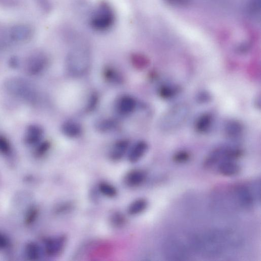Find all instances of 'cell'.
Here are the masks:
<instances>
[{
	"label": "cell",
	"mask_w": 261,
	"mask_h": 261,
	"mask_svg": "<svg viewBox=\"0 0 261 261\" xmlns=\"http://www.w3.org/2000/svg\"><path fill=\"white\" fill-rule=\"evenodd\" d=\"M239 243L237 235L230 231L211 230L195 235L189 240V247L206 256L223 254Z\"/></svg>",
	"instance_id": "6da1fadb"
},
{
	"label": "cell",
	"mask_w": 261,
	"mask_h": 261,
	"mask_svg": "<svg viewBox=\"0 0 261 261\" xmlns=\"http://www.w3.org/2000/svg\"><path fill=\"white\" fill-rule=\"evenodd\" d=\"M190 112L185 103L176 104L169 109L161 117L159 127L164 133L175 132L185 122Z\"/></svg>",
	"instance_id": "7a4b0ae2"
},
{
	"label": "cell",
	"mask_w": 261,
	"mask_h": 261,
	"mask_svg": "<svg viewBox=\"0 0 261 261\" xmlns=\"http://www.w3.org/2000/svg\"><path fill=\"white\" fill-rule=\"evenodd\" d=\"M5 88L11 95L30 103L35 102L38 93L34 84L20 77H12L5 82Z\"/></svg>",
	"instance_id": "3957f363"
},
{
	"label": "cell",
	"mask_w": 261,
	"mask_h": 261,
	"mask_svg": "<svg viewBox=\"0 0 261 261\" xmlns=\"http://www.w3.org/2000/svg\"><path fill=\"white\" fill-rule=\"evenodd\" d=\"M259 180H255L247 185H240L234 189V196L238 204L243 208L250 209L260 202Z\"/></svg>",
	"instance_id": "277c9868"
},
{
	"label": "cell",
	"mask_w": 261,
	"mask_h": 261,
	"mask_svg": "<svg viewBox=\"0 0 261 261\" xmlns=\"http://www.w3.org/2000/svg\"><path fill=\"white\" fill-rule=\"evenodd\" d=\"M66 64L67 71L71 76H82L87 72L90 67L89 54L85 50L75 49L69 54Z\"/></svg>",
	"instance_id": "5b68a950"
},
{
	"label": "cell",
	"mask_w": 261,
	"mask_h": 261,
	"mask_svg": "<svg viewBox=\"0 0 261 261\" xmlns=\"http://www.w3.org/2000/svg\"><path fill=\"white\" fill-rule=\"evenodd\" d=\"M242 151L238 147L221 146L213 150L206 158L204 166L208 169L216 168L220 163L227 160L237 161L242 155Z\"/></svg>",
	"instance_id": "8992f818"
},
{
	"label": "cell",
	"mask_w": 261,
	"mask_h": 261,
	"mask_svg": "<svg viewBox=\"0 0 261 261\" xmlns=\"http://www.w3.org/2000/svg\"><path fill=\"white\" fill-rule=\"evenodd\" d=\"M188 245L175 237L167 239L164 245V252L169 260H185L189 256Z\"/></svg>",
	"instance_id": "52a82bcc"
},
{
	"label": "cell",
	"mask_w": 261,
	"mask_h": 261,
	"mask_svg": "<svg viewBox=\"0 0 261 261\" xmlns=\"http://www.w3.org/2000/svg\"><path fill=\"white\" fill-rule=\"evenodd\" d=\"M114 21V14L107 5H101L92 20L93 27L97 30H104L111 26Z\"/></svg>",
	"instance_id": "ba28073f"
},
{
	"label": "cell",
	"mask_w": 261,
	"mask_h": 261,
	"mask_svg": "<svg viewBox=\"0 0 261 261\" xmlns=\"http://www.w3.org/2000/svg\"><path fill=\"white\" fill-rule=\"evenodd\" d=\"M48 59L43 53H33L27 59L25 70L29 75L36 76L42 73L48 65Z\"/></svg>",
	"instance_id": "9c48e42d"
},
{
	"label": "cell",
	"mask_w": 261,
	"mask_h": 261,
	"mask_svg": "<svg viewBox=\"0 0 261 261\" xmlns=\"http://www.w3.org/2000/svg\"><path fill=\"white\" fill-rule=\"evenodd\" d=\"M66 243V238L63 236L47 238L44 242V251L49 256H56L62 252Z\"/></svg>",
	"instance_id": "30bf717a"
},
{
	"label": "cell",
	"mask_w": 261,
	"mask_h": 261,
	"mask_svg": "<svg viewBox=\"0 0 261 261\" xmlns=\"http://www.w3.org/2000/svg\"><path fill=\"white\" fill-rule=\"evenodd\" d=\"M137 101L134 97L123 95L116 101L115 108L120 115L126 116L133 113L137 109Z\"/></svg>",
	"instance_id": "8fae6325"
},
{
	"label": "cell",
	"mask_w": 261,
	"mask_h": 261,
	"mask_svg": "<svg viewBox=\"0 0 261 261\" xmlns=\"http://www.w3.org/2000/svg\"><path fill=\"white\" fill-rule=\"evenodd\" d=\"M223 133L227 139L237 140L243 135V125L237 120H229L224 124Z\"/></svg>",
	"instance_id": "7c38bea8"
},
{
	"label": "cell",
	"mask_w": 261,
	"mask_h": 261,
	"mask_svg": "<svg viewBox=\"0 0 261 261\" xmlns=\"http://www.w3.org/2000/svg\"><path fill=\"white\" fill-rule=\"evenodd\" d=\"M33 29L31 26L25 24L14 26L10 31L11 39L17 42H24L29 40L32 37Z\"/></svg>",
	"instance_id": "4fadbf2b"
},
{
	"label": "cell",
	"mask_w": 261,
	"mask_h": 261,
	"mask_svg": "<svg viewBox=\"0 0 261 261\" xmlns=\"http://www.w3.org/2000/svg\"><path fill=\"white\" fill-rule=\"evenodd\" d=\"M43 134V129L40 126L36 124L30 125L25 134V144L29 146H37L41 143Z\"/></svg>",
	"instance_id": "5bb4252c"
},
{
	"label": "cell",
	"mask_w": 261,
	"mask_h": 261,
	"mask_svg": "<svg viewBox=\"0 0 261 261\" xmlns=\"http://www.w3.org/2000/svg\"><path fill=\"white\" fill-rule=\"evenodd\" d=\"M214 121V116L210 112L202 114L196 120L194 127L200 134L208 133L211 129Z\"/></svg>",
	"instance_id": "9a60e30c"
},
{
	"label": "cell",
	"mask_w": 261,
	"mask_h": 261,
	"mask_svg": "<svg viewBox=\"0 0 261 261\" xmlns=\"http://www.w3.org/2000/svg\"><path fill=\"white\" fill-rule=\"evenodd\" d=\"M216 169L219 174L225 177L236 176L241 171L240 165L234 160L224 161L219 164Z\"/></svg>",
	"instance_id": "2e32d148"
},
{
	"label": "cell",
	"mask_w": 261,
	"mask_h": 261,
	"mask_svg": "<svg viewBox=\"0 0 261 261\" xmlns=\"http://www.w3.org/2000/svg\"><path fill=\"white\" fill-rule=\"evenodd\" d=\"M148 150V145L144 141L137 143L128 152V159L130 163L135 164L140 161Z\"/></svg>",
	"instance_id": "e0dca14e"
},
{
	"label": "cell",
	"mask_w": 261,
	"mask_h": 261,
	"mask_svg": "<svg viewBox=\"0 0 261 261\" xmlns=\"http://www.w3.org/2000/svg\"><path fill=\"white\" fill-rule=\"evenodd\" d=\"M147 178V174L141 170H134L128 173L125 178V184L130 187H137L142 185Z\"/></svg>",
	"instance_id": "ac0fdd59"
},
{
	"label": "cell",
	"mask_w": 261,
	"mask_h": 261,
	"mask_svg": "<svg viewBox=\"0 0 261 261\" xmlns=\"http://www.w3.org/2000/svg\"><path fill=\"white\" fill-rule=\"evenodd\" d=\"M43 248L35 241L27 243L24 248V254L26 259L36 261L40 259L43 254Z\"/></svg>",
	"instance_id": "d6986e66"
},
{
	"label": "cell",
	"mask_w": 261,
	"mask_h": 261,
	"mask_svg": "<svg viewBox=\"0 0 261 261\" xmlns=\"http://www.w3.org/2000/svg\"><path fill=\"white\" fill-rule=\"evenodd\" d=\"M63 134L70 138H76L82 134L81 125L78 122L69 120L63 123L61 127Z\"/></svg>",
	"instance_id": "ffe728a7"
},
{
	"label": "cell",
	"mask_w": 261,
	"mask_h": 261,
	"mask_svg": "<svg viewBox=\"0 0 261 261\" xmlns=\"http://www.w3.org/2000/svg\"><path fill=\"white\" fill-rule=\"evenodd\" d=\"M33 197L28 192L23 191L18 192L14 198L13 204L15 208L24 211L34 202Z\"/></svg>",
	"instance_id": "44dd1931"
},
{
	"label": "cell",
	"mask_w": 261,
	"mask_h": 261,
	"mask_svg": "<svg viewBox=\"0 0 261 261\" xmlns=\"http://www.w3.org/2000/svg\"><path fill=\"white\" fill-rule=\"evenodd\" d=\"M129 147V142L122 140L116 142L110 152V157L112 160L117 161L122 159L127 152Z\"/></svg>",
	"instance_id": "7402d4cb"
},
{
	"label": "cell",
	"mask_w": 261,
	"mask_h": 261,
	"mask_svg": "<svg viewBox=\"0 0 261 261\" xmlns=\"http://www.w3.org/2000/svg\"><path fill=\"white\" fill-rule=\"evenodd\" d=\"M23 222L27 227H31L38 220L40 215V209L34 203L31 204L23 213Z\"/></svg>",
	"instance_id": "603a6c76"
},
{
	"label": "cell",
	"mask_w": 261,
	"mask_h": 261,
	"mask_svg": "<svg viewBox=\"0 0 261 261\" xmlns=\"http://www.w3.org/2000/svg\"><path fill=\"white\" fill-rule=\"evenodd\" d=\"M181 91L179 86L173 84H164L158 90L159 96L164 100H171L178 95Z\"/></svg>",
	"instance_id": "cb8c5ba5"
},
{
	"label": "cell",
	"mask_w": 261,
	"mask_h": 261,
	"mask_svg": "<svg viewBox=\"0 0 261 261\" xmlns=\"http://www.w3.org/2000/svg\"><path fill=\"white\" fill-rule=\"evenodd\" d=\"M148 205V202L145 199H138L130 204L127 212L130 215L140 214L145 211L147 208Z\"/></svg>",
	"instance_id": "d4e9b609"
},
{
	"label": "cell",
	"mask_w": 261,
	"mask_h": 261,
	"mask_svg": "<svg viewBox=\"0 0 261 261\" xmlns=\"http://www.w3.org/2000/svg\"><path fill=\"white\" fill-rule=\"evenodd\" d=\"M103 73L104 78L109 83L117 84L122 82V76L115 69L108 67L104 69Z\"/></svg>",
	"instance_id": "484cf974"
},
{
	"label": "cell",
	"mask_w": 261,
	"mask_h": 261,
	"mask_svg": "<svg viewBox=\"0 0 261 261\" xmlns=\"http://www.w3.org/2000/svg\"><path fill=\"white\" fill-rule=\"evenodd\" d=\"M13 153V148L10 142L5 136L0 135V155L10 158Z\"/></svg>",
	"instance_id": "4316f807"
},
{
	"label": "cell",
	"mask_w": 261,
	"mask_h": 261,
	"mask_svg": "<svg viewBox=\"0 0 261 261\" xmlns=\"http://www.w3.org/2000/svg\"><path fill=\"white\" fill-rule=\"evenodd\" d=\"M100 192L104 196L112 198L116 196L117 191L116 188L111 184L101 182L99 185Z\"/></svg>",
	"instance_id": "83f0119b"
},
{
	"label": "cell",
	"mask_w": 261,
	"mask_h": 261,
	"mask_svg": "<svg viewBox=\"0 0 261 261\" xmlns=\"http://www.w3.org/2000/svg\"><path fill=\"white\" fill-rule=\"evenodd\" d=\"M117 125V122L112 119H104L100 120L96 127L101 132H107L114 128Z\"/></svg>",
	"instance_id": "f1b7e54d"
},
{
	"label": "cell",
	"mask_w": 261,
	"mask_h": 261,
	"mask_svg": "<svg viewBox=\"0 0 261 261\" xmlns=\"http://www.w3.org/2000/svg\"><path fill=\"white\" fill-rule=\"evenodd\" d=\"M36 146L34 156L37 158H41L44 157L49 151L51 145L48 142H44L40 143Z\"/></svg>",
	"instance_id": "f546056e"
},
{
	"label": "cell",
	"mask_w": 261,
	"mask_h": 261,
	"mask_svg": "<svg viewBox=\"0 0 261 261\" xmlns=\"http://www.w3.org/2000/svg\"><path fill=\"white\" fill-rule=\"evenodd\" d=\"M190 159V154L185 151H181L176 153L174 156L173 159L176 163L184 164Z\"/></svg>",
	"instance_id": "4dcf8cb0"
},
{
	"label": "cell",
	"mask_w": 261,
	"mask_h": 261,
	"mask_svg": "<svg viewBox=\"0 0 261 261\" xmlns=\"http://www.w3.org/2000/svg\"><path fill=\"white\" fill-rule=\"evenodd\" d=\"M11 246V241L9 236L0 231V251L9 249Z\"/></svg>",
	"instance_id": "1f68e13d"
},
{
	"label": "cell",
	"mask_w": 261,
	"mask_h": 261,
	"mask_svg": "<svg viewBox=\"0 0 261 261\" xmlns=\"http://www.w3.org/2000/svg\"><path fill=\"white\" fill-rule=\"evenodd\" d=\"M211 100V94L210 92L205 90L200 91L196 96V101L199 104H206L210 102Z\"/></svg>",
	"instance_id": "d6a6232c"
},
{
	"label": "cell",
	"mask_w": 261,
	"mask_h": 261,
	"mask_svg": "<svg viewBox=\"0 0 261 261\" xmlns=\"http://www.w3.org/2000/svg\"><path fill=\"white\" fill-rule=\"evenodd\" d=\"M260 10V0H250L248 12L251 15H256Z\"/></svg>",
	"instance_id": "836d02e7"
},
{
	"label": "cell",
	"mask_w": 261,
	"mask_h": 261,
	"mask_svg": "<svg viewBox=\"0 0 261 261\" xmlns=\"http://www.w3.org/2000/svg\"><path fill=\"white\" fill-rule=\"evenodd\" d=\"M168 4L177 7H185L190 4V0H165Z\"/></svg>",
	"instance_id": "e575fe53"
},
{
	"label": "cell",
	"mask_w": 261,
	"mask_h": 261,
	"mask_svg": "<svg viewBox=\"0 0 261 261\" xmlns=\"http://www.w3.org/2000/svg\"><path fill=\"white\" fill-rule=\"evenodd\" d=\"M11 64H12V66L13 67H14V68L18 67V64H19V61L17 60V59H16V58L14 59L13 58L12 60Z\"/></svg>",
	"instance_id": "d590c367"
}]
</instances>
